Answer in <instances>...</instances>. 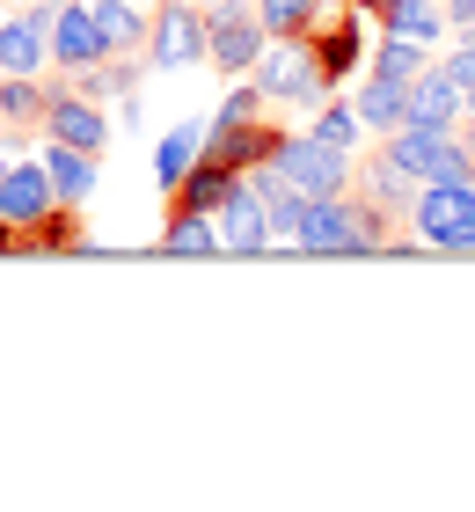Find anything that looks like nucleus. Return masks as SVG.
<instances>
[{
  "mask_svg": "<svg viewBox=\"0 0 475 512\" xmlns=\"http://www.w3.org/2000/svg\"><path fill=\"white\" fill-rule=\"evenodd\" d=\"M44 176H52V198H59V213L66 205H88L95 198V183H103V169H95V161L103 154H81V147H59V139H44Z\"/></svg>",
  "mask_w": 475,
  "mask_h": 512,
  "instance_id": "obj_13",
  "label": "nucleus"
},
{
  "mask_svg": "<svg viewBox=\"0 0 475 512\" xmlns=\"http://www.w3.org/2000/svg\"><path fill=\"white\" fill-rule=\"evenodd\" d=\"M234 176H242V169H234L227 154H198V169L183 176V191H176V205H198V213H212V205H220V198L234 191Z\"/></svg>",
  "mask_w": 475,
  "mask_h": 512,
  "instance_id": "obj_19",
  "label": "nucleus"
},
{
  "mask_svg": "<svg viewBox=\"0 0 475 512\" xmlns=\"http://www.w3.org/2000/svg\"><path fill=\"white\" fill-rule=\"evenodd\" d=\"M271 169L293 183V191H307V198H337V191H351V154L329 147V139H315V132H285V147H278Z\"/></svg>",
  "mask_w": 475,
  "mask_h": 512,
  "instance_id": "obj_7",
  "label": "nucleus"
},
{
  "mask_svg": "<svg viewBox=\"0 0 475 512\" xmlns=\"http://www.w3.org/2000/svg\"><path fill=\"white\" fill-rule=\"evenodd\" d=\"M95 59H110V37H103V22H95V8L88 0H59L52 8V66L59 74H81Z\"/></svg>",
  "mask_w": 475,
  "mask_h": 512,
  "instance_id": "obj_10",
  "label": "nucleus"
},
{
  "mask_svg": "<svg viewBox=\"0 0 475 512\" xmlns=\"http://www.w3.org/2000/svg\"><path fill=\"white\" fill-rule=\"evenodd\" d=\"M380 242V213L373 205H359V198H315L307 205V220H300V235H293V249H307V256H344V249H373Z\"/></svg>",
  "mask_w": 475,
  "mask_h": 512,
  "instance_id": "obj_3",
  "label": "nucleus"
},
{
  "mask_svg": "<svg viewBox=\"0 0 475 512\" xmlns=\"http://www.w3.org/2000/svg\"><path fill=\"white\" fill-rule=\"evenodd\" d=\"M424 52H432V44H417V37H395V30H388V37L373 44V74H388V81H417L424 66H432Z\"/></svg>",
  "mask_w": 475,
  "mask_h": 512,
  "instance_id": "obj_23",
  "label": "nucleus"
},
{
  "mask_svg": "<svg viewBox=\"0 0 475 512\" xmlns=\"http://www.w3.org/2000/svg\"><path fill=\"white\" fill-rule=\"evenodd\" d=\"M198 154H205V125H198V118L169 125V132L154 139V183H161V191L176 198V191H183V176L198 169Z\"/></svg>",
  "mask_w": 475,
  "mask_h": 512,
  "instance_id": "obj_15",
  "label": "nucleus"
},
{
  "mask_svg": "<svg viewBox=\"0 0 475 512\" xmlns=\"http://www.w3.org/2000/svg\"><path fill=\"white\" fill-rule=\"evenodd\" d=\"M307 44H315V66H322V81H329V88H337V81H351V74L366 66V30H359V8H351V15L337 22V30L307 37Z\"/></svg>",
  "mask_w": 475,
  "mask_h": 512,
  "instance_id": "obj_16",
  "label": "nucleus"
},
{
  "mask_svg": "<svg viewBox=\"0 0 475 512\" xmlns=\"http://www.w3.org/2000/svg\"><path fill=\"white\" fill-rule=\"evenodd\" d=\"M249 183H256V198H264V213H271V235H285V242H293L300 235V220H307V205H315V198H307V191H293V183H285L278 169H271V161H264V169H242Z\"/></svg>",
  "mask_w": 475,
  "mask_h": 512,
  "instance_id": "obj_18",
  "label": "nucleus"
},
{
  "mask_svg": "<svg viewBox=\"0 0 475 512\" xmlns=\"http://www.w3.org/2000/svg\"><path fill=\"white\" fill-rule=\"evenodd\" d=\"M380 15H388L395 37H417V44H439V30H446V15L432 0H380Z\"/></svg>",
  "mask_w": 475,
  "mask_h": 512,
  "instance_id": "obj_24",
  "label": "nucleus"
},
{
  "mask_svg": "<svg viewBox=\"0 0 475 512\" xmlns=\"http://www.w3.org/2000/svg\"><path fill=\"white\" fill-rule=\"evenodd\" d=\"M95 22H103V37H110V52H139L147 44V15H139V0H88Z\"/></svg>",
  "mask_w": 475,
  "mask_h": 512,
  "instance_id": "obj_22",
  "label": "nucleus"
},
{
  "mask_svg": "<svg viewBox=\"0 0 475 512\" xmlns=\"http://www.w3.org/2000/svg\"><path fill=\"white\" fill-rule=\"evenodd\" d=\"M249 81H256V96H264V103H322L329 96V81H322L315 44H307V37H271L264 52H256Z\"/></svg>",
  "mask_w": 475,
  "mask_h": 512,
  "instance_id": "obj_2",
  "label": "nucleus"
},
{
  "mask_svg": "<svg viewBox=\"0 0 475 512\" xmlns=\"http://www.w3.org/2000/svg\"><path fill=\"white\" fill-rule=\"evenodd\" d=\"M256 22H264V37H307L315 30V0H256Z\"/></svg>",
  "mask_w": 475,
  "mask_h": 512,
  "instance_id": "obj_25",
  "label": "nucleus"
},
{
  "mask_svg": "<svg viewBox=\"0 0 475 512\" xmlns=\"http://www.w3.org/2000/svg\"><path fill=\"white\" fill-rule=\"evenodd\" d=\"M52 66V0H37V8L22 15H0V74H37Z\"/></svg>",
  "mask_w": 475,
  "mask_h": 512,
  "instance_id": "obj_9",
  "label": "nucleus"
},
{
  "mask_svg": "<svg viewBox=\"0 0 475 512\" xmlns=\"http://www.w3.org/2000/svg\"><path fill=\"white\" fill-rule=\"evenodd\" d=\"M8 235H15V227H8V220H0V249H8Z\"/></svg>",
  "mask_w": 475,
  "mask_h": 512,
  "instance_id": "obj_30",
  "label": "nucleus"
},
{
  "mask_svg": "<svg viewBox=\"0 0 475 512\" xmlns=\"http://www.w3.org/2000/svg\"><path fill=\"white\" fill-rule=\"evenodd\" d=\"M402 125H432V132L461 125V81L446 74V66H424V74L410 81V118Z\"/></svg>",
  "mask_w": 475,
  "mask_h": 512,
  "instance_id": "obj_14",
  "label": "nucleus"
},
{
  "mask_svg": "<svg viewBox=\"0 0 475 512\" xmlns=\"http://www.w3.org/2000/svg\"><path fill=\"white\" fill-rule=\"evenodd\" d=\"M366 191H373L380 205H410V198H417V183H410V176H402V169H395V161H388V154H380V161H373V169H366Z\"/></svg>",
  "mask_w": 475,
  "mask_h": 512,
  "instance_id": "obj_27",
  "label": "nucleus"
},
{
  "mask_svg": "<svg viewBox=\"0 0 475 512\" xmlns=\"http://www.w3.org/2000/svg\"><path fill=\"white\" fill-rule=\"evenodd\" d=\"M44 103H52V88L37 74H0V118L8 125H44Z\"/></svg>",
  "mask_w": 475,
  "mask_h": 512,
  "instance_id": "obj_21",
  "label": "nucleus"
},
{
  "mask_svg": "<svg viewBox=\"0 0 475 512\" xmlns=\"http://www.w3.org/2000/svg\"><path fill=\"white\" fill-rule=\"evenodd\" d=\"M52 8H59V0H52Z\"/></svg>",
  "mask_w": 475,
  "mask_h": 512,
  "instance_id": "obj_31",
  "label": "nucleus"
},
{
  "mask_svg": "<svg viewBox=\"0 0 475 512\" xmlns=\"http://www.w3.org/2000/svg\"><path fill=\"white\" fill-rule=\"evenodd\" d=\"M410 227L432 249H475V176L468 183H417Z\"/></svg>",
  "mask_w": 475,
  "mask_h": 512,
  "instance_id": "obj_4",
  "label": "nucleus"
},
{
  "mask_svg": "<svg viewBox=\"0 0 475 512\" xmlns=\"http://www.w3.org/2000/svg\"><path fill=\"white\" fill-rule=\"evenodd\" d=\"M446 22H454V30H468V22H475V0H446Z\"/></svg>",
  "mask_w": 475,
  "mask_h": 512,
  "instance_id": "obj_28",
  "label": "nucleus"
},
{
  "mask_svg": "<svg viewBox=\"0 0 475 512\" xmlns=\"http://www.w3.org/2000/svg\"><path fill=\"white\" fill-rule=\"evenodd\" d=\"M461 110H475V74H468V81H461Z\"/></svg>",
  "mask_w": 475,
  "mask_h": 512,
  "instance_id": "obj_29",
  "label": "nucleus"
},
{
  "mask_svg": "<svg viewBox=\"0 0 475 512\" xmlns=\"http://www.w3.org/2000/svg\"><path fill=\"white\" fill-rule=\"evenodd\" d=\"M44 139L81 147V154H103L110 147V118L95 110V96H81V88H52V103H44Z\"/></svg>",
  "mask_w": 475,
  "mask_h": 512,
  "instance_id": "obj_11",
  "label": "nucleus"
},
{
  "mask_svg": "<svg viewBox=\"0 0 475 512\" xmlns=\"http://www.w3.org/2000/svg\"><path fill=\"white\" fill-rule=\"evenodd\" d=\"M264 22H256V0H212L205 8V59L220 66V74H249L256 52H264Z\"/></svg>",
  "mask_w": 475,
  "mask_h": 512,
  "instance_id": "obj_6",
  "label": "nucleus"
},
{
  "mask_svg": "<svg viewBox=\"0 0 475 512\" xmlns=\"http://www.w3.org/2000/svg\"><path fill=\"white\" fill-rule=\"evenodd\" d=\"M161 249H169V256H220V227H212V213H198V205H176Z\"/></svg>",
  "mask_w": 475,
  "mask_h": 512,
  "instance_id": "obj_20",
  "label": "nucleus"
},
{
  "mask_svg": "<svg viewBox=\"0 0 475 512\" xmlns=\"http://www.w3.org/2000/svg\"><path fill=\"white\" fill-rule=\"evenodd\" d=\"M388 161L410 183H468L475 176V154L461 147L454 125H446V132H432V125H395L388 132Z\"/></svg>",
  "mask_w": 475,
  "mask_h": 512,
  "instance_id": "obj_1",
  "label": "nucleus"
},
{
  "mask_svg": "<svg viewBox=\"0 0 475 512\" xmlns=\"http://www.w3.org/2000/svg\"><path fill=\"white\" fill-rule=\"evenodd\" d=\"M307 132H315V139H329V147H359V139H366V125H359V110H351V103H322L315 110V125H307Z\"/></svg>",
  "mask_w": 475,
  "mask_h": 512,
  "instance_id": "obj_26",
  "label": "nucleus"
},
{
  "mask_svg": "<svg viewBox=\"0 0 475 512\" xmlns=\"http://www.w3.org/2000/svg\"><path fill=\"white\" fill-rule=\"evenodd\" d=\"M139 66L147 74H183V66L205 59V8H190V0H161L147 15V44H139Z\"/></svg>",
  "mask_w": 475,
  "mask_h": 512,
  "instance_id": "obj_5",
  "label": "nucleus"
},
{
  "mask_svg": "<svg viewBox=\"0 0 475 512\" xmlns=\"http://www.w3.org/2000/svg\"><path fill=\"white\" fill-rule=\"evenodd\" d=\"M212 227H220V249L227 256H264L278 235H271V213H264V198H256V183L249 176H234V191L212 205Z\"/></svg>",
  "mask_w": 475,
  "mask_h": 512,
  "instance_id": "obj_8",
  "label": "nucleus"
},
{
  "mask_svg": "<svg viewBox=\"0 0 475 512\" xmlns=\"http://www.w3.org/2000/svg\"><path fill=\"white\" fill-rule=\"evenodd\" d=\"M351 110H359L366 132H395L402 118H410V81H388V74H366L359 96H351Z\"/></svg>",
  "mask_w": 475,
  "mask_h": 512,
  "instance_id": "obj_17",
  "label": "nucleus"
},
{
  "mask_svg": "<svg viewBox=\"0 0 475 512\" xmlns=\"http://www.w3.org/2000/svg\"><path fill=\"white\" fill-rule=\"evenodd\" d=\"M52 213H59V198H52L44 161H0V220L8 227H44Z\"/></svg>",
  "mask_w": 475,
  "mask_h": 512,
  "instance_id": "obj_12",
  "label": "nucleus"
}]
</instances>
